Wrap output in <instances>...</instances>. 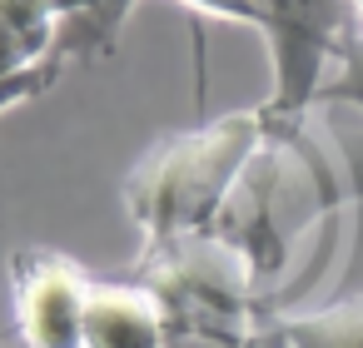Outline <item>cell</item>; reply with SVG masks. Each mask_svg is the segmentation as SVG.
Returning <instances> with one entry per match:
<instances>
[{
    "mask_svg": "<svg viewBox=\"0 0 363 348\" xmlns=\"http://www.w3.org/2000/svg\"><path fill=\"white\" fill-rule=\"evenodd\" d=\"M269 140L264 105L219 115L199 130L160 135L125 174V214L140 229V244H169L189 234H214L239 174Z\"/></svg>",
    "mask_w": 363,
    "mask_h": 348,
    "instance_id": "obj_1",
    "label": "cell"
},
{
    "mask_svg": "<svg viewBox=\"0 0 363 348\" xmlns=\"http://www.w3.org/2000/svg\"><path fill=\"white\" fill-rule=\"evenodd\" d=\"M135 284H145L164 303L169 328L219 333V338H244V343H254L269 328V318H259L264 298H259V279L249 259L219 234L140 244Z\"/></svg>",
    "mask_w": 363,
    "mask_h": 348,
    "instance_id": "obj_2",
    "label": "cell"
},
{
    "mask_svg": "<svg viewBox=\"0 0 363 348\" xmlns=\"http://www.w3.org/2000/svg\"><path fill=\"white\" fill-rule=\"evenodd\" d=\"M120 26L100 0H0V115L40 100L70 65L110 55Z\"/></svg>",
    "mask_w": 363,
    "mask_h": 348,
    "instance_id": "obj_3",
    "label": "cell"
},
{
    "mask_svg": "<svg viewBox=\"0 0 363 348\" xmlns=\"http://www.w3.org/2000/svg\"><path fill=\"white\" fill-rule=\"evenodd\" d=\"M254 11L274 70V95L264 100V115L269 130H289L313 115L328 70L358 35L363 16L353 0H254Z\"/></svg>",
    "mask_w": 363,
    "mask_h": 348,
    "instance_id": "obj_4",
    "label": "cell"
},
{
    "mask_svg": "<svg viewBox=\"0 0 363 348\" xmlns=\"http://www.w3.org/2000/svg\"><path fill=\"white\" fill-rule=\"evenodd\" d=\"M90 274L60 249H16L11 254V298L16 333L26 348H85V298Z\"/></svg>",
    "mask_w": 363,
    "mask_h": 348,
    "instance_id": "obj_5",
    "label": "cell"
},
{
    "mask_svg": "<svg viewBox=\"0 0 363 348\" xmlns=\"http://www.w3.org/2000/svg\"><path fill=\"white\" fill-rule=\"evenodd\" d=\"M169 313L145 284H90L85 348H164Z\"/></svg>",
    "mask_w": 363,
    "mask_h": 348,
    "instance_id": "obj_6",
    "label": "cell"
},
{
    "mask_svg": "<svg viewBox=\"0 0 363 348\" xmlns=\"http://www.w3.org/2000/svg\"><path fill=\"white\" fill-rule=\"evenodd\" d=\"M284 348H363V293L323 308H279L269 313Z\"/></svg>",
    "mask_w": 363,
    "mask_h": 348,
    "instance_id": "obj_7",
    "label": "cell"
},
{
    "mask_svg": "<svg viewBox=\"0 0 363 348\" xmlns=\"http://www.w3.org/2000/svg\"><path fill=\"white\" fill-rule=\"evenodd\" d=\"M164 348H259V338L254 343H244V338H219V333H189V328H169V343Z\"/></svg>",
    "mask_w": 363,
    "mask_h": 348,
    "instance_id": "obj_8",
    "label": "cell"
},
{
    "mask_svg": "<svg viewBox=\"0 0 363 348\" xmlns=\"http://www.w3.org/2000/svg\"><path fill=\"white\" fill-rule=\"evenodd\" d=\"M259 348H284V338H279V328H274V323L259 333Z\"/></svg>",
    "mask_w": 363,
    "mask_h": 348,
    "instance_id": "obj_9",
    "label": "cell"
},
{
    "mask_svg": "<svg viewBox=\"0 0 363 348\" xmlns=\"http://www.w3.org/2000/svg\"><path fill=\"white\" fill-rule=\"evenodd\" d=\"M353 6H358V16H363V0H353Z\"/></svg>",
    "mask_w": 363,
    "mask_h": 348,
    "instance_id": "obj_10",
    "label": "cell"
}]
</instances>
